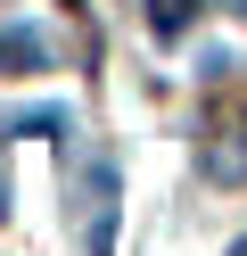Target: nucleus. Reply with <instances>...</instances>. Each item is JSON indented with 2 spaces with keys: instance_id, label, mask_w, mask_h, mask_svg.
<instances>
[{
  "instance_id": "nucleus-2",
  "label": "nucleus",
  "mask_w": 247,
  "mask_h": 256,
  "mask_svg": "<svg viewBox=\"0 0 247 256\" xmlns=\"http://www.w3.org/2000/svg\"><path fill=\"white\" fill-rule=\"evenodd\" d=\"M206 174H214V182H247V132H223V140H214V149H206Z\"/></svg>"
},
{
  "instance_id": "nucleus-3",
  "label": "nucleus",
  "mask_w": 247,
  "mask_h": 256,
  "mask_svg": "<svg viewBox=\"0 0 247 256\" xmlns=\"http://www.w3.org/2000/svg\"><path fill=\"white\" fill-rule=\"evenodd\" d=\"M148 25H157V42H181L198 25V0H148Z\"/></svg>"
},
{
  "instance_id": "nucleus-1",
  "label": "nucleus",
  "mask_w": 247,
  "mask_h": 256,
  "mask_svg": "<svg viewBox=\"0 0 247 256\" xmlns=\"http://www.w3.org/2000/svg\"><path fill=\"white\" fill-rule=\"evenodd\" d=\"M41 66H49V50L33 25H0V74H41Z\"/></svg>"
}]
</instances>
